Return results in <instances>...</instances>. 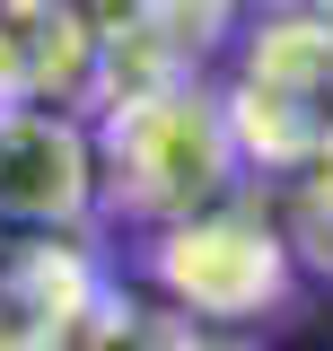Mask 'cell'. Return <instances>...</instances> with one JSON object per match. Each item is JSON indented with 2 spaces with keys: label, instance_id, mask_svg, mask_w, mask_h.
<instances>
[{
  "label": "cell",
  "instance_id": "obj_6",
  "mask_svg": "<svg viewBox=\"0 0 333 351\" xmlns=\"http://www.w3.org/2000/svg\"><path fill=\"white\" fill-rule=\"evenodd\" d=\"M62 228H18L0 237V343H44V351H71L106 281L79 246H53Z\"/></svg>",
  "mask_w": 333,
  "mask_h": 351
},
{
  "label": "cell",
  "instance_id": "obj_2",
  "mask_svg": "<svg viewBox=\"0 0 333 351\" xmlns=\"http://www.w3.org/2000/svg\"><path fill=\"white\" fill-rule=\"evenodd\" d=\"M219 97H228V123H237L246 167H281V176L325 167L333 158V27L316 9L263 18L246 36L237 80Z\"/></svg>",
  "mask_w": 333,
  "mask_h": 351
},
{
  "label": "cell",
  "instance_id": "obj_7",
  "mask_svg": "<svg viewBox=\"0 0 333 351\" xmlns=\"http://www.w3.org/2000/svg\"><path fill=\"white\" fill-rule=\"evenodd\" d=\"M281 228H290L298 263L333 281V158H325V167H307V176L290 184V211H281Z\"/></svg>",
  "mask_w": 333,
  "mask_h": 351
},
{
  "label": "cell",
  "instance_id": "obj_4",
  "mask_svg": "<svg viewBox=\"0 0 333 351\" xmlns=\"http://www.w3.org/2000/svg\"><path fill=\"white\" fill-rule=\"evenodd\" d=\"M97 193V132L62 106L0 114V228H79Z\"/></svg>",
  "mask_w": 333,
  "mask_h": 351
},
{
  "label": "cell",
  "instance_id": "obj_5",
  "mask_svg": "<svg viewBox=\"0 0 333 351\" xmlns=\"http://www.w3.org/2000/svg\"><path fill=\"white\" fill-rule=\"evenodd\" d=\"M79 9L97 27V53H106V97L158 88V80H202V62L219 53L228 18H237V0H79Z\"/></svg>",
  "mask_w": 333,
  "mask_h": 351
},
{
  "label": "cell",
  "instance_id": "obj_10",
  "mask_svg": "<svg viewBox=\"0 0 333 351\" xmlns=\"http://www.w3.org/2000/svg\"><path fill=\"white\" fill-rule=\"evenodd\" d=\"M0 351H44V343H0Z\"/></svg>",
  "mask_w": 333,
  "mask_h": 351
},
{
  "label": "cell",
  "instance_id": "obj_1",
  "mask_svg": "<svg viewBox=\"0 0 333 351\" xmlns=\"http://www.w3.org/2000/svg\"><path fill=\"white\" fill-rule=\"evenodd\" d=\"M97 193L132 219H184L237 193V123L228 97H210L202 80H158V88H123L97 106Z\"/></svg>",
  "mask_w": 333,
  "mask_h": 351
},
{
  "label": "cell",
  "instance_id": "obj_3",
  "mask_svg": "<svg viewBox=\"0 0 333 351\" xmlns=\"http://www.w3.org/2000/svg\"><path fill=\"white\" fill-rule=\"evenodd\" d=\"M290 228L272 211H254V202H210V211H184L158 228V246H149V272H158V290L193 325H263V316H281L290 299Z\"/></svg>",
  "mask_w": 333,
  "mask_h": 351
},
{
  "label": "cell",
  "instance_id": "obj_8",
  "mask_svg": "<svg viewBox=\"0 0 333 351\" xmlns=\"http://www.w3.org/2000/svg\"><path fill=\"white\" fill-rule=\"evenodd\" d=\"M9 106H36V80H27V27L0 18V114Z\"/></svg>",
  "mask_w": 333,
  "mask_h": 351
},
{
  "label": "cell",
  "instance_id": "obj_9",
  "mask_svg": "<svg viewBox=\"0 0 333 351\" xmlns=\"http://www.w3.org/2000/svg\"><path fill=\"white\" fill-rule=\"evenodd\" d=\"M307 9H316V18H325V27H333V0H307Z\"/></svg>",
  "mask_w": 333,
  "mask_h": 351
}]
</instances>
